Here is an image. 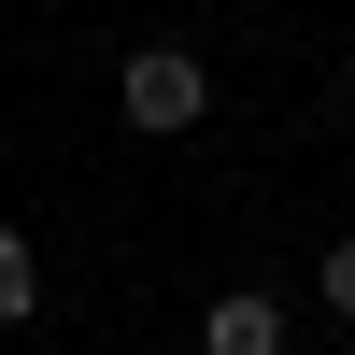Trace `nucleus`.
Wrapping results in <instances>:
<instances>
[{
    "instance_id": "obj_1",
    "label": "nucleus",
    "mask_w": 355,
    "mask_h": 355,
    "mask_svg": "<svg viewBox=\"0 0 355 355\" xmlns=\"http://www.w3.org/2000/svg\"><path fill=\"white\" fill-rule=\"evenodd\" d=\"M114 100H128V128H199V100H214V85H199L185 43H142L128 71H114Z\"/></svg>"
},
{
    "instance_id": "obj_4",
    "label": "nucleus",
    "mask_w": 355,
    "mask_h": 355,
    "mask_svg": "<svg viewBox=\"0 0 355 355\" xmlns=\"http://www.w3.org/2000/svg\"><path fill=\"white\" fill-rule=\"evenodd\" d=\"M327 313H355V242H327Z\"/></svg>"
},
{
    "instance_id": "obj_2",
    "label": "nucleus",
    "mask_w": 355,
    "mask_h": 355,
    "mask_svg": "<svg viewBox=\"0 0 355 355\" xmlns=\"http://www.w3.org/2000/svg\"><path fill=\"white\" fill-rule=\"evenodd\" d=\"M199 355H284V299H256V284H227V299L199 313Z\"/></svg>"
},
{
    "instance_id": "obj_3",
    "label": "nucleus",
    "mask_w": 355,
    "mask_h": 355,
    "mask_svg": "<svg viewBox=\"0 0 355 355\" xmlns=\"http://www.w3.org/2000/svg\"><path fill=\"white\" fill-rule=\"evenodd\" d=\"M28 313H43V270H28V242L0 227V327H28Z\"/></svg>"
}]
</instances>
